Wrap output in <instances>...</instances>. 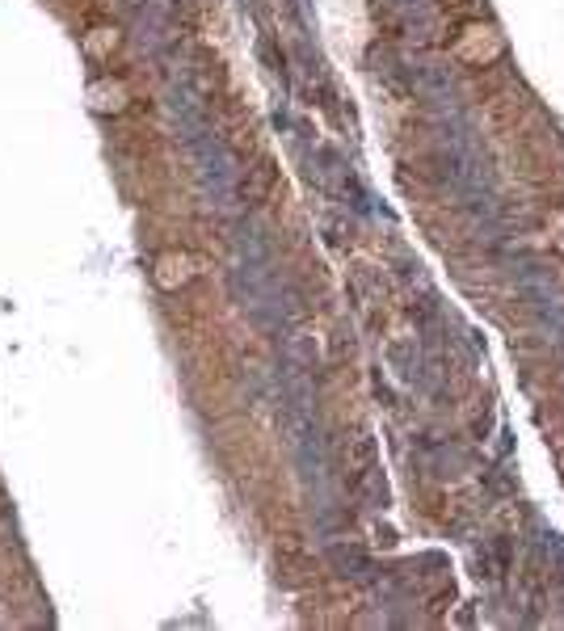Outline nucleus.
Listing matches in <instances>:
<instances>
[{"mask_svg": "<svg viewBox=\"0 0 564 631\" xmlns=\"http://www.w3.org/2000/svg\"><path fill=\"white\" fill-rule=\"evenodd\" d=\"M186 278H190V257L169 253V257L156 261V282H160V287H177V282H186Z\"/></svg>", "mask_w": 564, "mask_h": 631, "instance_id": "nucleus-1", "label": "nucleus"}]
</instances>
